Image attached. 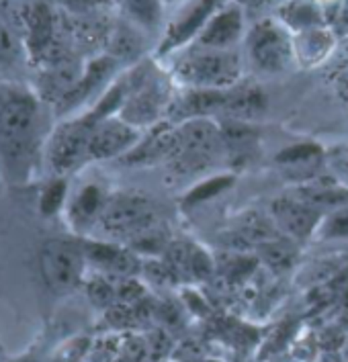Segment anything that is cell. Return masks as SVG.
<instances>
[{"instance_id": "cell-1", "label": "cell", "mask_w": 348, "mask_h": 362, "mask_svg": "<svg viewBox=\"0 0 348 362\" xmlns=\"http://www.w3.org/2000/svg\"><path fill=\"white\" fill-rule=\"evenodd\" d=\"M50 134L41 96L27 86L0 82V164L13 185L33 178Z\"/></svg>"}, {"instance_id": "cell-2", "label": "cell", "mask_w": 348, "mask_h": 362, "mask_svg": "<svg viewBox=\"0 0 348 362\" xmlns=\"http://www.w3.org/2000/svg\"><path fill=\"white\" fill-rule=\"evenodd\" d=\"M242 62L233 49L193 45L174 64V76L189 88H230L240 82Z\"/></svg>"}, {"instance_id": "cell-3", "label": "cell", "mask_w": 348, "mask_h": 362, "mask_svg": "<svg viewBox=\"0 0 348 362\" xmlns=\"http://www.w3.org/2000/svg\"><path fill=\"white\" fill-rule=\"evenodd\" d=\"M98 121L88 113L64 119L52 129L45 144L43 160L47 162L54 176H66L78 170L88 162V146L91 135Z\"/></svg>"}, {"instance_id": "cell-4", "label": "cell", "mask_w": 348, "mask_h": 362, "mask_svg": "<svg viewBox=\"0 0 348 362\" xmlns=\"http://www.w3.org/2000/svg\"><path fill=\"white\" fill-rule=\"evenodd\" d=\"M178 152L170 162L180 174H195L205 170L217 153L226 148L221 127L211 119H187L176 127Z\"/></svg>"}, {"instance_id": "cell-5", "label": "cell", "mask_w": 348, "mask_h": 362, "mask_svg": "<svg viewBox=\"0 0 348 362\" xmlns=\"http://www.w3.org/2000/svg\"><path fill=\"white\" fill-rule=\"evenodd\" d=\"M129 95L125 98L121 117L125 123L134 125L136 129L154 125L158 117L168 111V86L156 72L137 66L129 74Z\"/></svg>"}, {"instance_id": "cell-6", "label": "cell", "mask_w": 348, "mask_h": 362, "mask_svg": "<svg viewBox=\"0 0 348 362\" xmlns=\"http://www.w3.org/2000/svg\"><path fill=\"white\" fill-rule=\"evenodd\" d=\"M43 283L50 291L64 295L74 291L84 281L86 258L78 240L54 238L47 240L39 254Z\"/></svg>"}, {"instance_id": "cell-7", "label": "cell", "mask_w": 348, "mask_h": 362, "mask_svg": "<svg viewBox=\"0 0 348 362\" xmlns=\"http://www.w3.org/2000/svg\"><path fill=\"white\" fill-rule=\"evenodd\" d=\"M158 226L154 203L137 192H119L107 199L97 228L111 238L132 240L139 231Z\"/></svg>"}, {"instance_id": "cell-8", "label": "cell", "mask_w": 348, "mask_h": 362, "mask_svg": "<svg viewBox=\"0 0 348 362\" xmlns=\"http://www.w3.org/2000/svg\"><path fill=\"white\" fill-rule=\"evenodd\" d=\"M23 41L31 64L43 66L45 62L62 56L58 49V17L47 0H27L19 13Z\"/></svg>"}, {"instance_id": "cell-9", "label": "cell", "mask_w": 348, "mask_h": 362, "mask_svg": "<svg viewBox=\"0 0 348 362\" xmlns=\"http://www.w3.org/2000/svg\"><path fill=\"white\" fill-rule=\"evenodd\" d=\"M246 45L252 64L269 74L287 70L295 56V45L287 29L274 19L256 23L248 33Z\"/></svg>"}, {"instance_id": "cell-10", "label": "cell", "mask_w": 348, "mask_h": 362, "mask_svg": "<svg viewBox=\"0 0 348 362\" xmlns=\"http://www.w3.org/2000/svg\"><path fill=\"white\" fill-rule=\"evenodd\" d=\"M226 4V0H193L176 19L168 25L166 35L158 45L160 56H168L174 49L187 47L203 33L213 15Z\"/></svg>"}, {"instance_id": "cell-11", "label": "cell", "mask_w": 348, "mask_h": 362, "mask_svg": "<svg viewBox=\"0 0 348 362\" xmlns=\"http://www.w3.org/2000/svg\"><path fill=\"white\" fill-rule=\"evenodd\" d=\"M78 242L82 246L86 264H91L98 274L119 281V279H134L141 270L137 254L129 248L117 246L113 242L91 240V238H80Z\"/></svg>"}, {"instance_id": "cell-12", "label": "cell", "mask_w": 348, "mask_h": 362, "mask_svg": "<svg viewBox=\"0 0 348 362\" xmlns=\"http://www.w3.org/2000/svg\"><path fill=\"white\" fill-rule=\"evenodd\" d=\"M139 141V134L134 125L125 123L121 117H107L98 121L91 135L88 146V162L91 160H111L123 158L129 153Z\"/></svg>"}, {"instance_id": "cell-13", "label": "cell", "mask_w": 348, "mask_h": 362, "mask_svg": "<svg viewBox=\"0 0 348 362\" xmlns=\"http://www.w3.org/2000/svg\"><path fill=\"white\" fill-rule=\"evenodd\" d=\"M272 219L279 231H283L293 242H303L320 228L324 213L303 203L297 197H283L272 203Z\"/></svg>"}, {"instance_id": "cell-14", "label": "cell", "mask_w": 348, "mask_h": 362, "mask_svg": "<svg viewBox=\"0 0 348 362\" xmlns=\"http://www.w3.org/2000/svg\"><path fill=\"white\" fill-rule=\"evenodd\" d=\"M117 66H119V62L109 54L97 56L95 59H91L88 64H84V72H82V76L78 78L76 84L72 86V90L54 107L56 115L64 117V115H70L72 111L80 109L91 96L97 95L105 82L111 80V76L115 74Z\"/></svg>"}, {"instance_id": "cell-15", "label": "cell", "mask_w": 348, "mask_h": 362, "mask_svg": "<svg viewBox=\"0 0 348 362\" xmlns=\"http://www.w3.org/2000/svg\"><path fill=\"white\" fill-rule=\"evenodd\" d=\"M107 199L109 197L95 182L80 187L68 199V205H66V219L72 231L78 235H84L86 231L97 228L103 209L107 205Z\"/></svg>"}, {"instance_id": "cell-16", "label": "cell", "mask_w": 348, "mask_h": 362, "mask_svg": "<svg viewBox=\"0 0 348 362\" xmlns=\"http://www.w3.org/2000/svg\"><path fill=\"white\" fill-rule=\"evenodd\" d=\"M244 31V15L238 4H224L213 19L207 23L203 33L197 37V47H207V49H232L242 37Z\"/></svg>"}, {"instance_id": "cell-17", "label": "cell", "mask_w": 348, "mask_h": 362, "mask_svg": "<svg viewBox=\"0 0 348 362\" xmlns=\"http://www.w3.org/2000/svg\"><path fill=\"white\" fill-rule=\"evenodd\" d=\"M178 152V137L176 127H154L148 137L139 139L137 146L129 153L121 158L127 166H152L158 162H173Z\"/></svg>"}, {"instance_id": "cell-18", "label": "cell", "mask_w": 348, "mask_h": 362, "mask_svg": "<svg viewBox=\"0 0 348 362\" xmlns=\"http://www.w3.org/2000/svg\"><path fill=\"white\" fill-rule=\"evenodd\" d=\"M267 111V96L262 95L260 88L252 84H236L228 93V103L224 115L228 121H238V123H248Z\"/></svg>"}, {"instance_id": "cell-19", "label": "cell", "mask_w": 348, "mask_h": 362, "mask_svg": "<svg viewBox=\"0 0 348 362\" xmlns=\"http://www.w3.org/2000/svg\"><path fill=\"white\" fill-rule=\"evenodd\" d=\"M293 45H295V56L299 57V62L303 66H313L330 54L332 37L322 29H310V31L299 33V37Z\"/></svg>"}, {"instance_id": "cell-20", "label": "cell", "mask_w": 348, "mask_h": 362, "mask_svg": "<svg viewBox=\"0 0 348 362\" xmlns=\"http://www.w3.org/2000/svg\"><path fill=\"white\" fill-rule=\"evenodd\" d=\"M134 23H117L111 27V33L107 39V54L115 57L117 62H125V59H134L139 52V35L134 29Z\"/></svg>"}, {"instance_id": "cell-21", "label": "cell", "mask_w": 348, "mask_h": 362, "mask_svg": "<svg viewBox=\"0 0 348 362\" xmlns=\"http://www.w3.org/2000/svg\"><path fill=\"white\" fill-rule=\"evenodd\" d=\"M127 19L139 29L156 31L162 23V0H121Z\"/></svg>"}, {"instance_id": "cell-22", "label": "cell", "mask_w": 348, "mask_h": 362, "mask_svg": "<svg viewBox=\"0 0 348 362\" xmlns=\"http://www.w3.org/2000/svg\"><path fill=\"white\" fill-rule=\"evenodd\" d=\"M68 180L66 176H54L50 178L43 187H41V192H39V213L41 217H56L59 211L66 209L68 205Z\"/></svg>"}, {"instance_id": "cell-23", "label": "cell", "mask_w": 348, "mask_h": 362, "mask_svg": "<svg viewBox=\"0 0 348 362\" xmlns=\"http://www.w3.org/2000/svg\"><path fill=\"white\" fill-rule=\"evenodd\" d=\"M283 21L303 33L310 29H320L322 11L313 0H293L283 8Z\"/></svg>"}, {"instance_id": "cell-24", "label": "cell", "mask_w": 348, "mask_h": 362, "mask_svg": "<svg viewBox=\"0 0 348 362\" xmlns=\"http://www.w3.org/2000/svg\"><path fill=\"white\" fill-rule=\"evenodd\" d=\"M291 242L293 240H285V238L279 235V238H274L271 242L258 246V252H260L262 260L271 268H274V270H287V268L293 267L295 256H297L295 246Z\"/></svg>"}, {"instance_id": "cell-25", "label": "cell", "mask_w": 348, "mask_h": 362, "mask_svg": "<svg viewBox=\"0 0 348 362\" xmlns=\"http://www.w3.org/2000/svg\"><path fill=\"white\" fill-rule=\"evenodd\" d=\"M170 246L166 233L162 229L154 226V228L144 229L137 235H134L132 240H127V248L132 252H136L137 256H158V254H166V250Z\"/></svg>"}, {"instance_id": "cell-26", "label": "cell", "mask_w": 348, "mask_h": 362, "mask_svg": "<svg viewBox=\"0 0 348 362\" xmlns=\"http://www.w3.org/2000/svg\"><path fill=\"white\" fill-rule=\"evenodd\" d=\"M93 352V340L88 336H72L58 344L50 362H84Z\"/></svg>"}, {"instance_id": "cell-27", "label": "cell", "mask_w": 348, "mask_h": 362, "mask_svg": "<svg viewBox=\"0 0 348 362\" xmlns=\"http://www.w3.org/2000/svg\"><path fill=\"white\" fill-rule=\"evenodd\" d=\"M25 56H27V47H25L23 37L15 29L0 23V64L15 66Z\"/></svg>"}, {"instance_id": "cell-28", "label": "cell", "mask_w": 348, "mask_h": 362, "mask_svg": "<svg viewBox=\"0 0 348 362\" xmlns=\"http://www.w3.org/2000/svg\"><path fill=\"white\" fill-rule=\"evenodd\" d=\"M315 233L320 240H348V203L326 213Z\"/></svg>"}, {"instance_id": "cell-29", "label": "cell", "mask_w": 348, "mask_h": 362, "mask_svg": "<svg viewBox=\"0 0 348 362\" xmlns=\"http://www.w3.org/2000/svg\"><path fill=\"white\" fill-rule=\"evenodd\" d=\"M232 182H233L232 176H217V178H211V180H205V182H201L199 187H195L193 191L189 192L187 203H189V205L203 203V201L211 199V197H215V194H219L224 189H228Z\"/></svg>"}, {"instance_id": "cell-30", "label": "cell", "mask_w": 348, "mask_h": 362, "mask_svg": "<svg viewBox=\"0 0 348 362\" xmlns=\"http://www.w3.org/2000/svg\"><path fill=\"white\" fill-rule=\"evenodd\" d=\"M322 150L313 144H299V146H293V148H287L283 153L277 156V160L281 164H287V166H297V164H306L313 160L315 156H320Z\"/></svg>"}, {"instance_id": "cell-31", "label": "cell", "mask_w": 348, "mask_h": 362, "mask_svg": "<svg viewBox=\"0 0 348 362\" xmlns=\"http://www.w3.org/2000/svg\"><path fill=\"white\" fill-rule=\"evenodd\" d=\"M54 2L74 17H84V15L97 13L98 4H100V0H54Z\"/></svg>"}, {"instance_id": "cell-32", "label": "cell", "mask_w": 348, "mask_h": 362, "mask_svg": "<svg viewBox=\"0 0 348 362\" xmlns=\"http://www.w3.org/2000/svg\"><path fill=\"white\" fill-rule=\"evenodd\" d=\"M318 362H344V358H340V354H336V352H324L320 358H318Z\"/></svg>"}, {"instance_id": "cell-33", "label": "cell", "mask_w": 348, "mask_h": 362, "mask_svg": "<svg viewBox=\"0 0 348 362\" xmlns=\"http://www.w3.org/2000/svg\"><path fill=\"white\" fill-rule=\"evenodd\" d=\"M238 4H244V6H258V4H265L267 0H236Z\"/></svg>"}, {"instance_id": "cell-34", "label": "cell", "mask_w": 348, "mask_h": 362, "mask_svg": "<svg viewBox=\"0 0 348 362\" xmlns=\"http://www.w3.org/2000/svg\"><path fill=\"white\" fill-rule=\"evenodd\" d=\"M344 346H347V348H344V361L348 362V340H347V344H344Z\"/></svg>"}, {"instance_id": "cell-35", "label": "cell", "mask_w": 348, "mask_h": 362, "mask_svg": "<svg viewBox=\"0 0 348 362\" xmlns=\"http://www.w3.org/2000/svg\"><path fill=\"white\" fill-rule=\"evenodd\" d=\"M13 362H35L33 358H19V361H13Z\"/></svg>"}, {"instance_id": "cell-36", "label": "cell", "mask_w": 348, "mask_h": 362, "mask_svg": "<svg viewBox=\"0 0 348 362\" xmlns=\"http://www.w3.org/2000/svg\"><path fill=\"white\" fill-rule=\"evenodd\" d=\"M164 4H174V2H178V0H162Z\"/></svg>"}, {"instance_id": "cell-37", "label": "cell", "mask_w": 348, "mask_h": 362, "mask_svg": "<svg viewBox=\"0 0 348 362\" xmlns=\"http://www.w3.org/2000/svg\"><path fill=\"white\" fill-rule=\"evenodd\" d=\"M195 362H215V361H195Z\"/></svg>"}, {"instance_id": "cell-38", "label": "cell", "mask_w": 348, "mask_h": 362, "mask_svg": "<svg viewBox=\"0 0 348 362\" xmlns=\"http://www.w3.org/2000/svg\"><path fill=\"white\" fill-rule=\"evenodd\" d=\"M347 162H348V153H347Z\"/></svg>"}]
</instances>
